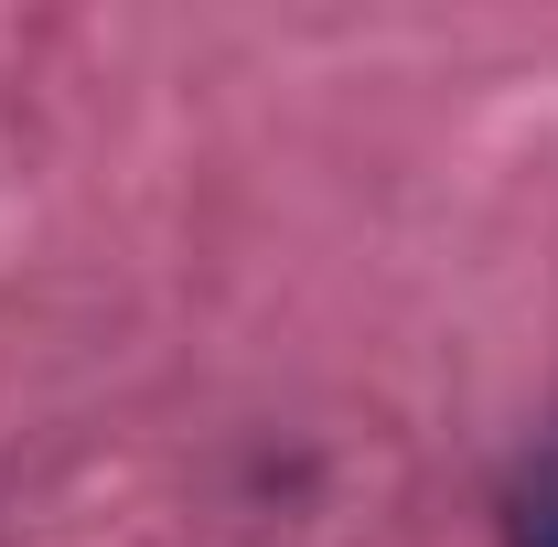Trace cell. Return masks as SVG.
Segmentation results:
<instances>
[{
    "label": "cell",
    "mask_w": 558,
    "mask_h": 547,
    "mask_svg": "<svg viewBox=\"0 0 558 547\" xmlns=\"http://www.w3.org/2000/svg\"><path fill=\"white\" fill-rule=\"evenodd\" d=\"M494 537H505V547H558V418L515 451L505 505H494Z\"/></svg>",
    "instance_id": "6da1fadb"
}]
</instances>
